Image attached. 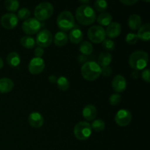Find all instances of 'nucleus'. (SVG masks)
<instances>
[{
	"mask_svg": "<svg viewBox=\"0 0 150 150\" xmlns=\"http://www.w3.org/2000/svg\"><path fill=\"white\" fill-rule=\"evenodd\" d=\"M76 18L81 24L89 26L96 20V12L88 4H81L76 10Z\"/></svg>",
	"mask_w": 150,
	"mask_h": 150,
	"instance_id": "1",
	"label": "nucleus"
},
{
	"mask_svg": "<svg viewBox=\"0 0 150 150\" xmlns=\"http://www.w3.org/2000/svg\"><path fill=\"white\" fill-rule=\"evenodd\" d=\"M129 64L135 70H144L149 62V56L146 51H136L129 57Z\"/></svg>",
	"mask_w": 150,
	"mask_h": 150,
	"instance_id": "2",
	"label": "nucleus"
},
{
	"mask_svg": "<svg viewBox=\"0 0 150 150\" xmlns=\"http://www.w3.org/2000/svg\"><path fill=\"white\" fill-rule=\"evenodd\" d=\"M81 75L87 81H95L101 75V67L94 61L86 62L81 67Z\"/></svg>",
	"mask_w": 150,
	"mask_h": 150,
	"instance_id": "3",
	"label": "nucleus"
},
{
	"mask_svg": "<svg viewBox=\"0 0 150 150\" xmlns=\"http://www.w3.org/2000/svg\"><path fill=\"white\" fill-rule=\"evenodd\" d=\"M57 23L62 32L71 30L75 25V18L71 12L64 10L57 17Z\"/></svg>",
	"mask_w": 150,
	"mask_h": 150,
	"instance_id": "4",
	"label": "nucleus"
},
{
	"mask_svg": "<svg viewBox=\"0 0 150 150\" xmlns=\"http://www.w3.org/2000/svg\"><path fill=\"white\" fill-rule=\"evenodd\" d=\"M54 13V7L50 2H42L37 5L35 9V18L39 21L47 20L52 16Z\"/></svg>",
	"mask_w": 150,
	"mask_h": 150,
	"instance_id": "5",
	"label": "nucleus"
},
{
	"mask_svg": "<svg viewBox=\"0 0 150 150\" xmlns=\"http://www.w3.org/2000/svg\"><path fill=\"white\" fill-rule=\"evenodd\" d=\"M92 131L91 125L87 122H79L75 125L73 130L76 138L80 141H85L89 139Z\"/></svg>",
	"mask_w": 150,
	"mask_h": 150,
	"instance_id": "6",
	"label": "nucleus"
},
{
	"mask_svg": "<svg viewBox=\"0 0 150 150\" xmlns=\"http://www.w3.org/2000/svg\"><path fill=\"white\" fill-rule=\"evenodd\" d=\"M88 38L94 43H100L105 39V31L101 26L95 25L88 29Z\"/></svg>",
	"mask_w": 150,
	"mask_h": 150,
	"instance_id": "7",
	"label": "nucleus"
},
{
	"mask_svg": "<svg viewBox=\"0 0 150 150\" xmlns=\"http://www.w3.org/2000/svg\"><path fill=\"white\" fill-rule=\"evenodd\" d=\"M42 27L40 21L35 18H30L24 21L22 24V29L26 35H34L40 32V29Z\"/></svg>",
	"mask_w": 150,
	"mask_h": 150,
	"instance_id": "8",
	"label": "nucleus"
},
{
	"mask_svg": "<svg viewBox=\"0 0 150 150\" xmlns=\"http://www.w3.org/2000/svg\"><path fill=\"white\" fill-rule=\"evenodd\" d=\"M53 41V35L48 29H42L40 31L36 37V43L41 48H47Z\"/></svg>",
	"mask_w": 150,
	"mask_h": 150,
	"instance_id": "9",
	"label": "nucleus"
},
{
	"mask_svg": "<svg viewBox=\"0 0 150 150\" xmlns=\"http://www.w3.org/2000/svg\"><path fill=\"white\" fill-rule=\"evenodd\" d=\"M116 123L121 127L128 125L132 120V114L127 109H120L117 111L114 117Z\"/></svg>",
	"mask_w": 150,
	"mask_h": 150,
	"instance_id": "10",
	"label": "nucleus"
},
{
	"mask_svg": "<svg viewBox=\"0 0 150 150\" xmlns=\"http://www.w3.org/2000/svg\"><path fill=\"white\" fill-rule=\"evenodd\" d=\"M18 23L17 16L13 13H8L3 15L1 18V24L4 29H13Z\"/></svg>",
	"mask_w": 150,
	"mask_h": 150,
	"instance_id": "11",
	"label": "nucleus"
},
{
	"mask_svg": "<svg viewBox=\"0 0 150 150\" xmlns=\"http://www.w3.org/2000/svg\"><path fill=\"white\" fill-rule=\"evenodd\" d=\"M45 66V62L42 58L34 57L29 62L28 68H29V73H32V75H38L43 71Z\"/></svg>",
	"mask_w": 150,
	"mask_h": 150,
	"instance_id": "12",
	"label": "nucleus"
},
{
	"mask_svg": "<svg viewBox=\"0 0 150 150\" xmlns=\"http://www.w3.org/2000/svg\"><path fill=\"white\" fill-rule=\"evenodd\" d=\"M111 85H112L113 89L115 92H122L125 90L126 87H127V81L124 76H122V75H117L113 79Z\"/></svg>",
	"mask_w": 150,
	"mask_h": 150,
	"instance_id": "13",
	"label": "nucleus"
},
{
	"mask_svg": "<svg viewBox=\"0 0 150 150\" xmlns=\"http://www.w3.org/2000/svg\"><path fill=\"white\" fill-rule=\"evenodd\" d=\"M105 35L109 38H116L121 34V25L118 22H111L105 29Z\"/></svg>",
	"mask_w": 150,
	"mask_h": 150,
	"instance_id": "14",
	"label": "nucleus"
},
{
	"mask_svg": "<svg viewBox=\"0 0 150 150\" xmlns=\"http://www.w3.org/2000/svg\"><path fill=\"white\" fill-rule=\"evenodd\" d=\"M28 122L32 127L40 128L43 125L44 118L40 113L33 112L29 114L28 117Z\"/></svg>",
	"mask_w": 150,
	"mask_h": 150,
	"instance_id": "15",
	"label": "nucleus"
},
{
	"mask_svg": "<svg viewBox=\"0 0 150 150\" xmlns=\"http://www.w3.org/2000/svg\"><path fill=\"white\" fill-rule=\"evenodd\" d=\"M82 115L86 121H92L96 118L97 115H98V111L93 105L89 104L83 108Z\"/></svg>",
	"mask_w": 150,
	"mask_h": 150,
	"instance_id": "16",
	"label": "nucleus"
},
{
	"mask_svg": "<svg viewBox=\"0 0 150 150\" xmlns=\"http://www.w3.org/2000/svg\"><path fill=\"white\" fill-rule=\"evenodd\" d=\"M137 36L142 40L147 42L150 39V25L146 23L141 26V27L138 29Z\"/></svg>",
	"mask_w": 150,
	"mask_h": 150,
	"instance_id": "17",
	"label": "nucleus"
},
{
	"mask_svg": "<svg viewBox=\"0 0 150 150\" xmlns=\"http://www.w3.org/2000/svg\"><path fill=\"white\" fill-rule=\"evenodd\" d=\"M14 87V83L8 78L0 79V93H8Z\"/></svg>",
	"mask_w": 150,
	"mask_h": 150,
	"instance_id": "18",
	"label": "nucleus"
},
{
	"mask_svg": "<svg viewBox=\"0 0 150 150\" xmlns=\"http://www.w3.org/2000/svg\"><path fill=\"white\" fill-rule=\"evenodd\" d=\"M83 38V32L79 29H72L69 33V39L72 43H80V42H81Z\"/></svg>",
	"mask_w": 150,
	"mask_h": 150,
	"instance_id": "19",
	"label": "nucleus"
},
{
	"mask_svg": "<svg viewBox=\"0 0 150 150\" xmlns=\"http://www.w3.org/2000/svg\"><path fill=\"white\" fill-rule=\"evenodd\" d=\"M67 40H68V36L65 32L60 31L57 32L54 35V42L57 46H64L67 44Z\"/></svg>",
	"mask_w": 150,
	"mask_h": 150,
	"instance_id": "20",
	"label": "nucleus"
},
{
	"mask_svg": "<svg viewBox=\"0 0 150 150\" xmlns=\"http://www.w3.org/2000/svg\"><path fill=\"white\" fill-rule=\"evenodd\" d=\"M128 26L132 30H138L142 26V18L137 14H133L128 18Z\"/></svg>",
	"mask_w": 150,
	"mask_h": 150,
	"instance_id": "21",
	"label": "nucleus"
},
{
	"mask_svg": "<svg viewBox=\"0 0 150 150\" xmlns=\"http://www.w3.org/2000/svg\"><path fill=\"white\" fill-rule=\"evenodd\" d=\"M112 61V56L109 52H102L98 57V63L100 67H108Z\"/></svg>",
	"mask_w": 150,
	"mask_h": 150,
	"instance_id": "22",
	"label": "nucleus"
},
{
	"mask_svg": "<svg viewBox=\"0 0 150 150\" xmlns=\"http://www.w3.org/2000/svg\"><path fill=\"white\" fill-rule=\"evenodd\" d=\"M7 62L13 67H18L21 63V57L17 52H10L7 57Z\"/></svg>",
	"mask_w": 150,
	"mask_h": 150,
	"instance_id": "23",
	"label": "nucleus"
},
{
	"mask_svg": "<svg viewBox=\"0 0 150 150\" xmlns=\"http://www.w3.org/2000/svg\"><path fill=\"white\" fill-rule=\"evenodd\" d=\"M97 21L101 26H108L112 21V16L108 13H103L98 16Z\"/></svg>",
	"mask_w": 150,
	"mask_h": 150,
	"instance_id": "24",
	"label": "nucleus"
},
{
	"mask_svg": "<svg viewBox=\"0 0 150 150\" xmlns=\"http://www.w3.org/2000/svg\"><path fill=\"white\" fill-rule=\"evenodd\" d=\"M21 44L22 46L25 48H28V49H32L35 46V40L31 36H23L21 38Z\"/></svg>",
	"mask_w": 150,
	"mask_h": 150,
	"instance_id": "25",
	"label": "nucleus"
},
{
	"mask_svg": "<svg viewBox=\"0 0 150 150\" xmlns=\"http://www.w3.org/2000/svg\"><path fill=\"white\" fill-rule=\"evenodd\" d=\"M79 51L84 56L90 55L93 52V45L88 41H83L80 44Z\"/></svg>",
	"mask_w": 150,
	"mask_h": 150,
	"instance_id": "26",
	"label": "nucleus"
},
{
	"mask_svg": "<svg viewBox=\"0 0 150 150\" xmlns=\"http://www.w3.org/2000/svg\"><path fill=\"white\" fill-rule=\"evenodd\" d=\"M57 86L62 91H66L70 87V82L68 79L64 76H60L57 79Z\"/></svg>",
	"mask_w": 150,
	"mask_h": 150,
	"instance_id": "27",
	"label": "nucleus"
},
{
	"mask_svg": "<svg viewBox=\"0 0 150 150\" xmlns=\"http://www.w3.org/2000/svg\"><path fill=\"white\" fill-rule=\"evenodd\" d=\"M6 9L10 12H16L19 7V1L17 0H7L4 1Z\"/></svg>",
	"mask_w": 150,
	"mask_h": 150,
	"instance_id": "28",
	"label": "nucleus"
},
{
	"mask_svg": "<svg viewBox=\"0 0 150 150\" xmlns=\"http://www.w3.org/2000/svg\"><path fill=\"white\" fill-rule=\"evenodd\" d=\"M95 7L99 13H105L106 9L108 8V2L105 0H97L95 1Z\"/></svg>",
	"mask_w": 150,
	"mask_h": 150,
	"instance_id": "29",
	"label": "nucleus"
},
{
	"mask_svg": "<svg viewBox=\"0 0 150 150\" xmlns=\"http://www.w3.org/2000/svg\"><path fill=\"white\" fill-rule=\"evenodd\" d=\"M92 130H94L95 132H100L105 129V122L102 120H96L91 125Z\"/></svg>",
	"mask_w": 150,
	"mask_h": 150,
	"instance_id": "30",
	"label": "nucleus"
},
{
	"mask_svg": "<svg viewBox=\"0 0 150 150\" xmlns=\"http://www.w3.org/2000/svg\"><path fill=\"white\" fill-rule=\"evenodd\" d=\"M30 14L31 12L29 9L26 8V7H23V8L20 9L18 10V14L16 16H17L18 19H21V20H26L29 17Z\"/></svg>",
	"mask_w": 150,
	"mask_h": 150,
	"instance_id": "31",
	"label": "nucleus"
},
{
	"mask_svg": "<svg viewBox=\"0 0 150 150\" xmlns=\"http://www.w3.org/2000/svg\"><path fill=\"white\" fill-rule=\"evenodd\" d=\"M138 40H139V38L137 35L135 33H128L125 38L126 42L129 45H134L138 42Z\"/></svg>",
	"mask_w": 150,
	"mask_h": 150,
	"instance_id": "32",
	"label": "nucleus"
},
{
	"mask_svg": "<svg viewBox=\"0 0 150 150\" xmlns=\"http://www.w3.org/2000/svg\"><path fill=\"white\" fill-rule=\"evenodd\" d=\"M103 46L108 51H113L115 48V42L110 39H105L102 42Z\"/></svg>",
	"mask_w": 150,
	"mask_h": 150,
	"instance_id": "33",
	"label": "nucleus"
},
{
	"mask_svg": "<svg viewBox=\"0 0 150 150\" xmlns=\"http://www.w3.org/2000/svg\"><path fill=\"white\" fill-rule=\"evenodd\" d=\"M122 97L119 94H113L109 98V103L111 105H117L121 102Z\"/></svg>",
	"mask_w": 150,
	"mask_h": 150,
	"instance_id": "34",
	"label": "nucleus"
},
{
	"mask_svg": "<svg viewBox=\"0 0 150 150\" xmlns=\"http://www.w3.org/2000/svg\"><path fill=\"white\" fill-rule=\"evenodd\" d=\"M101 74L105 77H108L112 74V69L109 66L101 67Z\"/></svg>",
	"mask_w": 150,
	"mask_h": 150,
	"instance_id": "35",
	"label": "nucleus"
},
{
	"mask_svg": "<svg viewBox=\"0 0 150 150\" xmlns=\"http://www.w3.org/2000/svg\"><path fill=\"white\" fill-rule=\"evenodd\" d=\"M142 78L144 81L146 83L150 82V72L149 69H144L143 72L142 73Z\"/></svg>",
	"mask_w": 150,
	"mask_h": 150,
	"instance_id": "36",
	"label": "nucleus"
},
{
	"mask_svg": "<svg viewBox=\"0 0 150 150\" xmlns=\"http://www.w3.org/2000/svg\"><path fill=\"white\" fill-rule=\"evenodd\" d=\"M44 54V50L43 48H41V47H37L35 49V55L36 56V57H39V58H41V57L43 56Z\"/></svg>",
	"mask_w": 150,
	"mask_h": 150,
	"instance_id": "37",
	"label": "nucleus"
},
{
	"mask_svg": "<svg viewBox=\"0 0 150 150\" xmlns=\"http://www.w3.org/2000/svg\"><path fill=\"white\" fill-rule=\"evenodd\" d=\"M120 2L127 6H131L138 2V0H120Z\"/></svg>",
	"mask_w": 150,
	"mask_h": 150,
	"instance_id": "38",
	"label": "nucleus"
},
{
	"mask_svg": "<svg viewBox=\"0 0 150 150\" xmlns=\"http://www.w3.org/2000/svg\"><path fill=\"white\" fill-rule=\"evenodd\" d=\"M78 60H79V62L80 63L84 64L85 62H86L87 57H86V56H84V55H83V54H81V55H80L79 57H78Z\"/></svg>",
	"mask_w": 150,
	"mask_h": 150,
	"instance_id": "39",
	"label": "nucleus"
},
{
	"mask_svg": "<svg viewBox=\"0 0 150 150\" xmlns=\"http://www.w3.org/2000/svg\"><path fill=\"white\" fill-rule=\"evenodd\" d=\"M48 81H49L50 83H57V79L54 75H51V76H50L49 77H48Z\"/></svg>",
	"mask_w": 150,
	"mask_h": 150,
	"instance_id": "40",
	"label": "nucleus"
},
{
	"mask_svg": "<svg viewBox=\"0 0 150 150\" xmlns=\"http://www.w3.org/2000/svg\"><path fill=\"white\" fill-rule=\"evenodd\" d=\"M131 76L133 79H137L139 77V72L138 70H133L131 73Z\"/></svg>",
	"mask_w": 150,
	"mask_h": 150,
	"instance_id": "41",
	"label": "nucleus"
},
{
	"mask_svg": "<svg viewBox=\"0 0 150 150\" xmlns=\"http://www.w3.org/2000/svg\"><path fill=\"white\" fill-rule=\"evenodd\" d=\"M3 66H4V62H3L2 59H1V57H0V70H1V69L2 68Z\"/></svg>",
	"mask_w": 150,
	"mask_h": 150,
	"instance_id": "42",
	"label": "nucleus"
},
{
	"mask_svg": "<svg viewBox=\"0 0 150 150\" xmlns=\"http://www.w3.org/2000/svg\"><path fill=\"white\" fill-rule=\"evenodd\" d=\"M79 2L83 3V4H89V3L90 2V1H88V0H86V1H79Z\"/></svg>",
	"mask_w": 150,
	"mask_h": 150,
	"instance_id": "43",
	"label": "nucleus"
}]
</instances>
